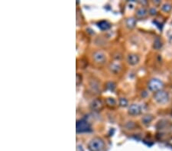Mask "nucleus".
Returning a JSON list of instances; mask_svg holds the SVG:
<instances>
[{"instance_id": "3", "label": "nucleus", "mask_w": 172, "mask_h": 151, "mask_svg": "<svg viewBox=\"0 0 172 151\" xmlns=\"http://www.w3.org/2000/svg\"><path fill=\"white\" fill-rule=\"evenodd\" d=\"M103 142L102 140L99 138H94L89 143V149L91 151H100L103 147Z\"/></svg>"}, {"instance_id": "14", "label": "nucleus", "mask_w": 172, "mask_h": 151, "mask_svg": "<svg viewBox=\"0 0 172 151\" xmlns=\"http://www.w3.org/2000/svg\"><path fill=\"white\" fill-rule=\"evenodd\" d=\"M161 47V41L157 38V39H155V41H154V47L156 49H159Z\"/></svg>"}, {"instance_id": "16", "label": "nucleus", "mask_w": 172, "mask_h": 151, "mask_svg": "<svg viewBox=\"0 0 172 151\" xmlns=\"http://www.w3.org/2000/svg\"><path fill=\"white\" fill-rule=\"evenodd\" d=\"M149 13H151V15H155V14L157 13V11H156V9L155 8H152L149 10Z\"/></svg>"}, {"instance_id": "2", "label": "nucleus", "mask_w": 172, "mask_h": 151, "mask_svg": "<svg viewBox=\"0 0 172 151\" xmlns=\"http://www.w3.org/2000/svg\"><path fill=\"white\" fill-rule=\"evenodd\" d=\"M148 89L152 91V92H159L162 90L164 87V83L163 82L161 81L158 79H152L150 81L148 82Z\"/></svg>"}, {"instance_id": "6", "label": "nucleus", "mask_w": 172, "mask_h": 151, "mask_svg": "<svg viewBox=\"0 0 172 151\" xmlns=\"http://www.w3.org/2000/svg\"><path fill=\"white\" fill-rule=\"evenodd\" d=\"M127 61L129 63L130 65H136V64L139 62V56L136 54H134V53H131L129 54L128 57H127Z\"/></svg>"}, {"instance_id": "5", "label": "nucleus", "mask_w": 172, "mask_h": 151, "mask_svg": "<svg viewBox=\"0 0 172 151\" xmlns=\"http://www.w3.org/2000/svg\"><path fill=\"white\" fill-rule=\"evenodd\" d=\"M142 112V107L138 104H132L129 108V113L131 115H139Z\"/></svg>"}, {"instance_id": "12", "label": "nucleus", "mask_w": 172, "mask_h": 151, "mask_svg": "<svg viewBox=\"0 0 172 151\" xmlns=\"http://www.w3.org/2000/svg\"><path fill=\"white\" fill-rule=\"evenodd\" d=\"M135 24H136V21L133 18H129L126 20V25L130 28H134L135 26Z\"/></svg>"}, {"instance_id": "7", "label": "nucleus", "mask_w": 172, "mask_h": 151, "mask_svg": "<svg viewBox=\"0 0 172 151\" xmlns=\"http://www.w3.org/2000/svg\"><path fill=\"white\" fill-rule=\"evenodd\" d=\"M94 59L97 63H102L105 60V59H106V56L101 51H97V52L94 53Z\"/></svg>"}, {"instance_id": "13", "label": "nucleus", "mask_w": 172, "mask_h": 151, "mask_svg": "<svg viewBox=\"0 0 172 151\" xmlns=\"http://www.w3.org/2000/svg\"><path fill=\"white\" fill-rule=\"evenodd\" d=\"M98 24L99 28H100L102 30H106V29H108L110 27V24L107 22H106V21H102Z\"/></svg>"}, {"instance_id": "10", "label": "nucleus", "mask_w": 172, "mask_h": 151, "mask_svg": "<svg viewBox=\"0 0 172 151\" xmlns=\"http://www.w3.org/2000/svg\"><path fill=\"white\" fill-rule=\"evenodd\" d=\"M90 106H91V108L93 109L98 110L99 108H100L102 107V103H101L100 101L95 100L91 103Z\"/></svg>"}, {"instance_id": "15", "label": "nucleus", "mask_w": 172, "mask_h": 151, "mask_svg": "<svg viewBox=\"0 0 172 151\" xmlns=\"http://www.w3.org/2000/svg\"><path fill=\"white\" fill-rule=\"evenodd\" d=\"M127 104V101L124 99H122L120 100V105H122V106H126Z\"/></svg>"}, {"instance_id": "1", "label": "nucleus", "mask_w": 172, "mask_h": 151, "mask_svg": "<svg viewBox=\"0 0 172 151\" xmlns=\"http://www.w3.org/2000/svg\"><path fill=\"white\" fill-rule=\"evenodd\" d=\"M154 100L159 105H164L169 101V95L165 91L161 90L154 94Z\"/></svg>"}, {"instance_id": "4", "label": "nucleus", "mask_w": 172, "mask_h": 151, "mask_svg": "<svg viewBox=\"0 0 172 151\" xmlns=\"http://www.w3.org/2000/svg\"><path fill=\"white\" fill-rule=\"evenodd\" d=\"M89 130V124L84 120L78 121L76 123V131L77 132H85Z\"/></svg>"}, {"instance_id": "9", "label": "nucleus", "mask_w": 172, "mask_h": 151, "mask_svg": "<svg viewBox=\"0 0 172 151\" xmlns=\"http://www.w3.org/2000/svg\"><path fill=\"white\" fill-rule=\"evenodd\" d=\"M153 120V116L151 114H146L142 118V121L145 125H149Z\"/></svg>"}, {"instance_id": "11", "label": "nucleus", "mask_w": 172, "mask_h": 151, "mask_svg": "<svg viewBox=\"0 0 172 151\" xmlns=\"http://www.w3.org/2000/svg\"><path fill=\"white\" fill-rule=\"evenodd\" d=\"M161 10L166 12V13H168L172 10V5L170 3H164L161 6Z\"/></svg>"}, {"instance_id": "8", "label": "nucleus", "mask_w": 172, "mask_h": 151, "mask_svg": "<svg viewBox=\"0 0 172 151\" xmlns=\"http://www.w3.org/2000/svg\"><path fill=\"white\" fill-rule=\"evenodd\" d=\"M135 15H136V16L138 18H144L147 15V10L144 7H141V8L137 9Z\"/></svg>"}]
</instances>
